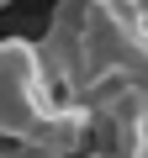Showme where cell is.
<instances>
[{
	"instance_id": "1",
	"label": "cell",
	"mask_w": 148,
	"mask_h": 158,
	"mask_svg": "<svg viewBox=\"0 0 148 158\" xmlns=\"http://www.w3.org/2000/svg\"><path fill=\"white\" fill-rule=\"evenodd\" d=\"M63 106V90L42 58V42L6 37L0 42V137L32 142L37 127Z\"/></svg>"
},
{
	"instance_id": "3",
	"label": "cell",
	"mask_w": 148,
	"mask_h": 158,
	"mask_svg": "<svg viewBox=\"0 0 148 158\" xmlns=\"http://www.w3.org/2000/svg\"><path fill=\"white\" fill-rule=\"evenodd\" d=\"M6 6H11V0H0V11H6Z\"/></svg>"
},
{
	"instance_id": "2",
	"label": "cell",
	"mask_w": 148,
	"mask_h": 158,
	"mask_svg": "<svg viewBox=\"0 0 148 158\" xmlns=\"http://www.w3.org/2000/svg\"><path fill=\"white\" fill-rule=\"evenodd\" d=\"M137 11H148V0H137Z\"/></svg>"
}]
</instances>
